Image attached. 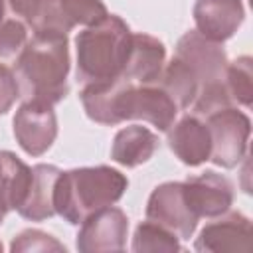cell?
I'll return each mask as SVG.
<instances>
[{
  "label": "cell",
  "instance_id": "cell-18",
  "mask_svg": "<svg viewBox=\"0 0 253 253\" xmlns=\"http://www.w3.org/2000/svg\"><path fill=\"white\" fill-rule=\"evenodd\" d=\"M156 146H158V136L150 128L140 125H130L115 134L111 158L121 166L134 168L150 160Z\"/></svg>",
  "mask_w": 253,
  "mask_h": 253
},
{
  "label": "cell",
  "instance_id": "cell-2",
  "mask_svg": "<svg viewBox=\"0 0 253 253\" xmlns=\"http://www.w3.org/2000/svg\"><path fill=\"white\" fill-rule=\"evenodd\" d=\"M69 42L61 32H36L16 57L14 75L26 101L59 103L67 91Z\"/></svg>",
  "mask_w": 253,
  "mask_h": 253
},
{
  "label": "cell",
  "instance_id": "cell-22",
  "mask_svg": "<svg viewBox=\"0 0 253 253\" xmlns=\"http://www.w3.org/2000/svg\"><path fill=\"white\" fill-rule=\"evenodd\" d=\"M59 2H61V12L71 28H75L77 24L93 26L109 14L103 0H59Z\"/></svg>",
  "mask_w": 253,
  "mask_h": 253
},
{
  "label": "cell",
  "instance_id": "cell-6",
  "mask_svg": "<svg viewBox=\"0 0 253 253\" xmlns=\"http://www.w3.org/2000/svg\"><path fill=\"white\" fill-rule=\"evenodd\" d=\"M211 138L210 160L221 168L237 166L247 154V140L251 132L249 117L237 107H221L202 117Z\"/></svg>",
  "mask_w": 253,
  "mask_h": 253
},
{
  "label": "cell",
  "instance_id": "cell-9",
  "mask_svg": "<svg viewBox=\"0 0 253 253\" xmlns=\"http://www.w3.org/2000/svg\"><path fill=\"white\" fill-rule=\"evenodd\" d=\"M14 136L24 152L42 156L57 136V117L53 105L24 101L14 115Z\"/></svg>",
  "mask_w": 253,
  "mask_h": 253
},
{
  "label": "cell",
  "instance_id": "cell-13",
  "mask_svg": "<svg viewBox=\"0 0 253 253\" xmlns=\"http://www.w3.org/2000/svg\"><path fill=\"white\" fill-rule=\"evenodd\" d=\"M0 18H16L36 32H61L73 28L67 24L59 0H0Z\"/></svg>",
  "mask_w": 253,
  "mask_h": 253
},
{
  "label": "cell",
  "instance_id": "cell-5",
  "mask_svg": "<svg viewBox=\"0 0 253 253\" xmlns=\"http://www.w3.org/2000/svg\"><path fill=\"white\" fill-rule=\"evenodd\" d=\"M174 55L186 63L198 81V97L190 107L192 115L206 117L215 109L233 105L225 85L229 61L219 42L208 40L198 30H190L178 40Z\"/></svg>",
  "mask_w": 253,
  "mask_h": 253
},
{
  "label": "cell",
  "instance_id": "cell-16",
  "mask_svg": "<svg viewBox=\"0 0 253 253\" xmlns=\"http://www.w3.org/2000/svg\"><path fill=\"white\" fill-rule=\"evenodd\" d=\"M61 170L51 164H36L32 168V180L28 192L16 210L22 217L32 221H43L55 213L53 208V190Z\"/></svg>",
  "mask_w": 253,
  "mask_h": 253
},
{
  "label": "cell",
  "instance_id": "cell-20",
  "mask_svg": "<svg viewBox=\"0 0 253 253\" xmlns=\"http://www.w3.org/2000/svg\"><path fill=\"white\" fill-rule=\"evenodd\" d=\"M132 251H164V253H174V251H180V243H178V237L162 227L160 223L156 221H142L136 225L134 229V237H132Z\"/></svg>",
  "mask_w": 253,
  "mask_h": 253
},
{
  "label": "cell",
  "instance_id": "cell-1",
  "mask_svg": "<svg viewBox=\"0 0 253 253\" xmlns=\"http://www.w3.org/2000/svg\"><path fill=\"white\" fill-rule=\"evenodd\" d=\"M81 103L91 121L109 126L140 119L166 132L178 115L176 103L158 83L136 85L123 77L85 85Z\"/></svg>",
  "mask_w": 253,
  "mask_h": 253
},
{
  "label": "cell",
  "instance_id": "cell-10",
  "mask_svg": "<svg viewBox=\"0 0 253 253\" xmlns=\"http://www.w3.org/2000/svg\"><path fill=\"white\" fill-rule=\"evenodd\" d=\"M182 184H184L186 202L190 210L198 215V219L217 217L225 213L233 204V184L225 176L213 170H206L198 176H190Z\"/></svg>",
  "mask_w": 253,
  "mask_h": 253
},
{
  "label": "cell",
  "instance_id": "cell-19",
  "mask_svg": "<svg viewBox=\"0 0 253 253\" xmlns=\"http://www.w3.org/2000/svg\"><path fill=\"white\" fill-rule=\"evenodd\" d=\"M158 85L172 97V101L176 103L178 111L180 109H190L192 103L198 97V81L194 79V75L186 67V63L180 61L176 55L162 69Z\"/></svg>",
  "mask_w": 253,
  "mask_h": 253
},
{
  "label": "cell",
  "instance_id": "cell-3",
  "mask_svg": "<svg viewBox=\"0 0 253 253\" xmlns=\"http://www.w3.org/2000/svg\"><path fill=\"white\" fill-rule=\"evenodd\" d=\"M128 186L111 166H85L61 172L53 190V208L67 223L79 225L89 213L119 202Z\"/></svg>",
  "mask_w": 253,
  "mask_h": 253
},
{
  "label": "cell",
  "instance_id": "cell-17",
  "mask_svg": "<svg viewBox=\"0 0 253 253\" xmlns=\"http://www.w3.org/2000/svg\"><path fill=\"white\" fill-rule=\"evenodd\" d=\"M32 180V168L14 152L0 150V223L10 210H18Z\"/></svg>",
  "mask_w": 253,
  "mask_h": 253
},
{
  "label": "cell",
  "instance_id": "cell-11",
  "mask_svg": "<svg viewBox=\"0 0 253 253\" xmlns=\"http://www.w3.org/2000/svg\"><path fill=\"white\" fill-rule=\"evenodd\" d=\"M251 237L253 231L249 217H245L239 211L227 210L200 231L194 247L196 251H211V253H225V251L249 253Z\"/></svg>",
  "mask_w": 253,
  "mask_h": 253
},
{
  "label": "cell",
  "instance_id": "cell-26",
  "mask_svg": "<svg viewBox=\"0 0 253 253\" xmlns=\"http://www.w3.org/2000/svg\"><path fill=\"white\" fill-rule=\"evenodd\" d=\"M0 251H2V243H0Z\"/></svg>",
  "mask_w": 253,
  "mask_h": 253
},
{
  "label": "cell",
  "instance_id": "cell-15",
  "mask_svg": "<svg viewBox=\"0 0 253 253\" xmlns=\"http://www.w3.org/2000/svg\"><path fill=\"white\" fill-rule=\"evenodd\" d=\"M164 59L166 49L160 40L148 34H132L130 53L121 77L136 85L158 83L160 73L164 69Z\"/></svg>",
  "mask_w": 253,
  "mask_h": 253
},
{
  "label": "cell",
  "instance_id": "cell-8",
  "mask_svg": "<svg viewBox=\"0 0 253 253\" xmlns=\"http://www.w3.org/2000/svg\"><path fill=\"white\" fill-rule=\"evenodd\" d=\"M128 219L121 208L105 206L89 213L81 221L77 233V249L81 253H101V251H123L126 243Z\"/></svg>",
  "mask_w": 253,
  "mask_h": 253
},
{
  "label": "cell",
  "instance_id": "cell-12",
  "mask_svg": "<svg viewBox=\"0 0 253 253\" xmlns=\"http://www.w3.org/2000/svg\"><path fill=\"white\" fill-rule=\"evenodd\" d=\"M245 18L241 0H196V30L208 40L223 43L229 40Z\"/></svg>",
  "mask_w": 253,
  "mask_h": 253
},
{
  "label": "cell",
  "instance_id": "cell-14",
  "mask_svg": "<svg viewBox=\"0 0 253 253\" xmlns=\"http://www.w3.org/2000/svg\"><path fill=\"white\" fill-rule=\"evenodd\" d=\"M168 144L186 166H200L210 160L211 138L208 125L198 115H186L168 128Z\"/></svg>",
  "mask_w": 253,
  "mask_h": 253
},
{
  "label": "cell",
  "instance_id": "cell-24",
  "mask_svg": "<svg viewBox=\"0 0 253 253\" xmlns=\"http://www.w3.org/2000/svg\"><path fill=\"white\" fill-rule=\"evenodd\" d=\"M10 249L16 251H65V247L55 241L51 235L40 231V229H26L12 241Z\"/></svg>",
  "mask_w": 253,
  "mask_h": 253
},
{
  "label": "cell",
  "instance_id": "cell-7",
  "mask_svg": "<svg viewBox=\"0 0 253 253\" xmlns=\"http://www.w3.org/2000/svg\"><path fill=\"white\" fill-rule=\"evenodd\" d=\"M146 219L170 229L178 239H190L200 221L186 202L182 182H164L154 188L146 204Z\"/></svg>",
  "mask_w": 253,
  "mask_h": 253
},
{
  "label": "cell",
  "instance_id": "cell-23",
  "mask_svg": "<svg viewBox=\"0 0 253 253\" xmlns=\"http://www.w3.org/2000/svg\"><path fill=\"white\" fill-rule=\"evenodd\" d=\"M28 42V28L16 18H0V63H6L22 51Z\"/></svg>",
  "mask_w": 253,
  "mask_h": 253
},
{
  "label": "cell",
  "instance_id": "cell-4",
  "mask_svg": "<svg viewBox=\"0 0 253 253\" xmlns=\"http://www.w3.org/2000/svg\"><path fill=\"white\" fill-rule=\"evenodd\" d=\"M77 79L85 85L121 77L132 45L130 28L113 14H107L93 26L79 32Z\"/></svg>",
  "mask_w": 253,
  "mask_h": 253
},
{
  "label": "cell",
  "instance_id": "cell-21",
  "mask_svg": "<svg viewBox=\"0 0 253 253\" xmlns=\"http://www.w3.org/2000/svg\"><path fill=\"white\" fill-rule=\"evenodd\" d=\"M227 93L233 103L249 107L253 99V73H251V57L243 55L233 63H227L225 71Z\"/></svg>",
  "mask_w": 253,
  "mask_h": 253
},
{
  "label": "cell",
  "instance_id": "cell-25",
  "mask_svg": "<svg viewBox=\"0 0 253 253\" xmlns=\"http://www.w3.org/2000/svg\"><path fill=\"white\" fill-rule=\"evenodd\" d=\"M18 97H20V87L14 71L6 63H0V115L10 111V107Z\"/></svg>",
  "mask_w": 253,
  "mask_h": 253
}]
</instances>
